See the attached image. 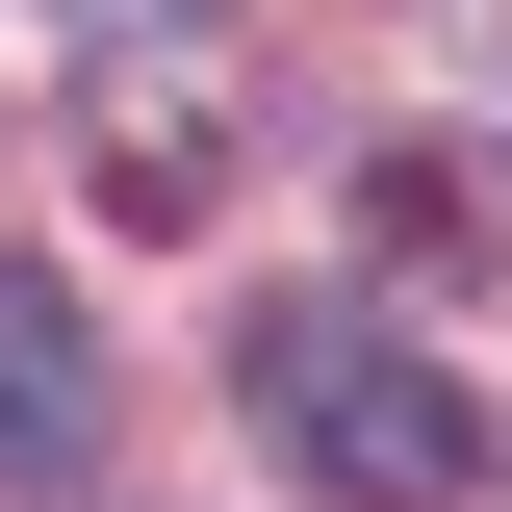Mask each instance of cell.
<instances>
[{"label": "cell", "mask_w": 512, "mask_h": 512, "mask_svg": "<svg viewBox=\"0 0 512 512\" xmlns=\"http://www.w3.org/2000/svg\"><path fill=\"white\" fill-rule=\"evenodd\" d=\"M256 410H282V461H308V487H359V512H461V487H487L461 384L384 359L359 308H256Z\"/></svg>", "instance_id": "obj_1"}, {"label": "cell", "mask_w": 512, "mask_h": 512, "mask_svg": "<svg viewBox=\"0 0 512 512\" xmlns=\"http://www.w3.org/2000/svg\"><path fill=\"white\" fill-rule=\"evenodd\" d=\"M103 205L128 231H205V103H103Z\"/></svg>", "instance_id": "obj_3"}, {"label": "cell", "mask_w": 512, "mask_h": 512, "mask_svg": "<svg viewBox=\"0 0 512 512\" xmlns=\"http://www.w3.org/2000/svg\"><path fill=\"white\" fill-rule=\"evenodd\" d=\"M77 410H103V333H77L52 282H0V461H52Z\"/></svg>", "instance_id": "obj_2"}]
</instances>
